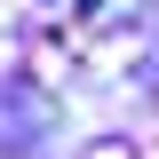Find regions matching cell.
<instances>
[{
	"instance_id": "1",
	"label": "cell",
	"mask_w": 159,
	"mask_h": 159,
	"mask_svg": "<svg viewBox=\"0 0 159 159\" xmlns=\"http://www.w3.org/2000/svg\"><path fill=\"white\" fill-rule=\"evenodd\" d=\"M80 159H135V143H127V135H111V143H88Z\"/></svg>"
}]
</instances>
